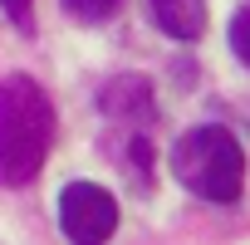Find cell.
Here are the masks:
<instances>
[{
  "label": "cell",
  "mask_w": 250,
  "mask_h": 245,
  "mask_svg": "<svg viewBox=\"0 0 250 245\" xmlns=\"http://www.w3.org/2000/svg\"><path fill=\"white\" fill-rule=\"evenodd\" d=\"M54 147V108L30 74L0 79V186H25L40 177Z\"/></svg>",
  "instance_id": "1"
},
{
  "label": "cell",
  "mask_w": 250,
  "mask_h": 245,
  "mask_svg": "<svg viewBox=\"0 0 250 245\" xmlns=\"http://www.w3.org/2000/svg\"><path fill=\"white\" fill-rule=\"evenodd\" d=\"M172 172L201 201H235L240 186H245V152H240V143L226 128L201 122V128H191V133L177 138Z\"/></svg>",
  "instance_id": "2"
},
{
  "label": "cell",
  "mask_w": 250,
  "mask_h": 245,
  "mask_svg": "<svg viewBox=\"0 0 250 245\" xmlns=\"http://www.w3.org/2000/svg\"><path fill=\"white\" fill-rule=\"evenodd\" d=\"M59 225L74 245H98L118 230V201L98 182H69L59 191Z\"/></svg>",
  "instance_id": "3"
},
{
  "label": "cell",
  "mask_w": 250,
  "mask_h": 245,
  "mask_svg": "<svg viewBox=\"0 0 250 245\" xmlns=\"http://www.w3.org/2000/svg\"><path fill=\"white\" fill-rule=\"evenodd\" d=\"M103 113L118 122L123 133H147V122H152V83L138 79V74H123L103 88Z\"/></svg>",
  "instance_id": "4"
},
{
  "label": "cell",
  "mask_w": 250,
  "mask_h": 245,
  "mask_svg": "<svg viewBox=\"0 0 250 245\" xmlns=\"http://www.w3.org/2000/svg\"><path fill=\"white\" fill-rule=\"evenodd\" d=\"M147 10L172 40H201L206 30V0H147Z\"/></svg>",
  "instance_id": "5"
},
{
  "label": "cell",
  "mask_w": 250,
  "mask_h": 245,
  "mask_svg": "<svg viewBox=\"0 0 250 245\" xmlns=\"http://www.w3.org/2000/svg\"><path fill=\"white\" fill-rule=\"evenodd\" d=\"M118 5H123V0H64V10H69L74 20H83V25H98V20H108Z\"/></svg>",
  "instance_id": "6"
},
{
  "label": "cell",
  "mask_w": 250,
  "mask_h": 245,
  "mask_svg": "<svg viewBox=\"0 0 250 245\" xmlns=\"http://www.w3.org/2000/svg\"><path fill=\"white\" fill-rule=\"evenodd\" d=\"M230 49H235V59L250 69V5H240L235 20H230Z\"/></svg>",
  "instance_id": "7"
},
{
  "label": "cell",
  "mask_w": 250,
  "mask_h": 245,
  "mask_svg": "<svg viewBox=\"0 0 250 245\" xmlns=\"http://www.w3.org/2000/svg\"><path fill=\"white\" fill-rule=\"evenodd\" d=\"M0 5H5V15H10L20 30H35V15H30V5H35V0H0Z\"/></svg>",
  "instance_id": "8"
}]
</instances>
